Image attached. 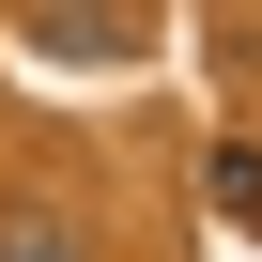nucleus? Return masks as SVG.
Wrapping results in <instances>:
<instances>
[{
	"mask_svg": "<svg viewBox=\"0 0 262 262\" xmlns=\"http://www.w3.org/2000/svg\"><path fill=\"white\" fill-rule=\"evenodd\" d=\"M16 47H47V62H139V47H155V16H123V0H77V16H62V0H31Z\"/></svg>",
	"mask_w": 262,
	"mask_h": 262,
	"instance_id": "1",
	"label": "nucleus"
},
{
	"mask_svg": "<svg viewBox=\"0 0 262 262\" xmlns=\"http://www.w3.org/2000/svg\"><path fill=\"white\" fill-rule=\"evenodd\" d=\"M0 262H93V247H77L62 216H0Z\"/></svg>",
	"mask_w": 262,
	"mask_h": 262,
	"instance_id": "2",
	"label": "nucleus"
},
{
	"mask_svg": "<svg viewBox=\"0 0 262 262\" xmlns=\"http://www.w3.org/2000/svg\"><path fill=\"white\" fill-rule=\"evenodd\" d=\"M216 201H231V216L262 231V155H216Z\"/></svg>",
	"mask_w": 262,
	"mask_h": 262,
	"instance_id": "3",
	"label": "nucleus"
}]
</instances>
